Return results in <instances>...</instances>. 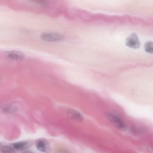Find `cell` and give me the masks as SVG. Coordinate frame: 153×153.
<instances>
[{
	"mask_svg": "<svg viewBox=\"0 0 153 153\" xmlns=\"http://www.w3.org/2000/svg\"><path fill=\"white\" fill-rule=\"evenodd\" d=\"M105 115L109 121L118 129L121 131L126 130V125L119 117L109 112H105Z\"/></svg>",
	"mask_w": 153,
	"mask_h": 153,
	"instance_id": "cell-1",
	"label": "cell"
},
{
	"mask_svg": "<svg viewBox=\"0 0 153 153\" xmlns=\"http://www.w3.org/2000/svg\"><path fill=\"white\" fill-rule=\"evenodd\" d=\"M42 40L50 42L60 41L64 39V36L60 33H44L40 36Z\"/></svg>",
	"mask_w": 153,
	"mask_h": 153,
	"instance_id": "cell-2",
	"label": "cell"
},
{
	"mask_svg": "<svg viewBox=\"0 0 153 153\" xmlns=\"http://www.w3.org/2000/svg\"><path fill=\"white\" fill-rule=\"evenodd\" d=\"M126 45L128 47L134 49L139 48L140 43L136 33H133L126 38Z\"/></svg>",
	"mask_w": 153,
	"mask_h": 153,
	"instance_id": "cell-3",
	"label": "cell"
},
{
	"mask_svg": "<svg viewBox=\"0 0 153 153\" xmlns=\"http://www.w3.org/2000/svg\"><path fill=\"white\" fill-rule=\"evenodd\" d=\"M36 146L38 150L42 152H50L51 148L49 143L45 139H40L38 140L36 143Z\"/></svg>",
	"mask_w": 153,
	"mask_h": 153,
	"instance_id": "cell-4",
	"label": "cell"
},
{
	"mask_svg": "<svg viewBox=\"0 0 153 153\" xmlns=\"http://www.w3.org/2000/svg\"><path fill=\"white\" fill-rule=\"evenodd\" d=\"M4 54L7 58L13 60H22L25 57L22 52L16 51H6L4 52Z\"/></svg>",
	"mask_w": 153,
	"mask_h": 153,
	"instance_id": "cell-5",
	"label": "cell"
},
{
	"mask_svg": "<svg viewBox=\"0 0 153 153\" xmlns=\"http://www.w3.org/2000/svg\"><path fill=\"white\" fill-rule=\"evenodd\" d=\"M68 116L71 119L81 122L83 121L84 117L83 115L78 111L72 109H69L67 111Z\"/></svg>",
	"mask_w": 153,
	"mask_h": 153,
	"instance_id": "cell-6",
	"label": "cell"
},
{
	"mask_svg": "<svg viewBox=\"0 0 153 153\" xmlns=\"http://www.w3.org/2000/svg\"><path fill=\"white\" fill-rule=\"evenodd\" d=\"M31 142L29 141H23L14 143L11 146L15 150L23 151L29 148Z\"/></svg>",
	"mask_w": 153,
	"mask_h": 153,
	"instance_id": "cell-7",
	"label": "cell"
},
{
	"mask_svg": "<svg viewBox=\"0 0 153 153\" xmlns=\"http://www.w3.org/2000/svg\"><path fill=\"white\" fill-rule=\"evenodd\" d=\"M144 48L146 52L153 54V42L149 41L146 42L144 45Z\"/></svg>",
	"mask_w": 153,
	"mask_h": 153,
	"instance_id": "cell-8",
	"label": "cell"
},
{
	"mask_svg": "<svg viewBox=\"0 0 153 153\" xmlns=\"http://www.w3.org/2000/svg\"><path fill=\"white\" fill-rule=\"evenodd\" d=\"M0 151L2 152L11 153L15 152V150L12 146H0Z\"/></svg>",
	"mask_w": 153,
	"mask_h": 153,
	"instance_id": "cell-9",
	"label": "cell"
},
{
	"mask_svg": "<svg viewBox=\"0 0 153 153\" xmlns=\"http://www.w3.org/2000/svg\"><path fill=\"white\" fill-rule=\"evenodd\" d=\"M31 1L43 6H46L48 4L47 0H29Z\"/></svg>",
	"mask_w": 153,
	"mask_h": 153,
	"instance_id": "cell-10",
	"label": "cell"
}]
</instances>
